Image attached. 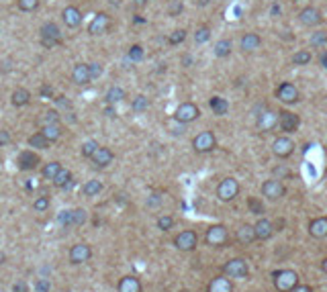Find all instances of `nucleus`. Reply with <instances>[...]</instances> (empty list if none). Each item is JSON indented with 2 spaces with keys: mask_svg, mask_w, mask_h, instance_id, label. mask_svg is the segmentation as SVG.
Returning a JSON list of instances; mask_svg holds the SVG:
<instances>
[{
  "mask_svg": "<svg viewBox=\"0 0 327 292\" xmlns=\"http://www.w3.org/2000/svg\"><path fill=\"white\" fill-rule=\"evenodd\" d=\"M147 106H149V98H147L145 94H137V96L131 100L133 112H143V110H147Z\"/></svg>",
  "mask_w": 327,
  "mask_h": 292,
  "instance_id": "nucleus-36",
  "label": "nucleus"
},
{
  "mask_svg": "<svg viewBox=\"0 0 327 292\" xmlns=\"http://www.w3.org/2000/svg\"><path fill=\"white\" fill-rule=\"evenodd\" d=\"M174 227V217L172 215H159L157 217V229L159 231H170Z\"/></svg>",
  "mask_w": 327,
  "mask_h": 292,
  "instance_id": "nucleus-40",
  "label": "nucleus"
},
{
  "mask_svg": "<svg viewBox=\"0 0 327 292\" xmlns=\"http://www.w3.org/2000/svg\"><path fill=\"white\" fill-rule=\"evenodd\" d=\"M5 259H7V257H5V253H0V266L5 264Z\"/></svg>",
  "mask_w": 327,
  "mask_h": 292,
  "instance_id": "nucleus-60",
  "label": "nucleus"
},
{
  "mask_svg": "<svg viewBox=\"0 0 327 292\" xmlns=\"http://www.w3.org/2000/svg\"><path fill=\"white\" fill-rule=\"evenodd\" d=\"M41 133L47 137V141H49V143H53V141H58V139L62 137V133H64V127H62L60 123L45 125V127H41Z\"/></svg>",
  "mask_w": 327,
  "mask_h": 292,
  "instance_id": "nucleus-29",
  "label": "nucleus"
},
{
  "mask_svg": "<svg viewBox=\"0 0 327 292\" xmlns=\"http://www.w3.org/2000/svg\"><path fill=\"white\" fill-rule=\"evenodd\" d=\"M290 292H313V288H311L309 284H301V282H298Z\"/></svg>",
  "mask_w": 327,
  "mask_h": 292,
  "instance_id": "nucleus-54",
  "label": "nucleus"
},
{
  "mask_svg": "<svg viewBox=\"0 0 327 292\" xmlns=\"http://www.w3.org/2000/svg\"><path fill=\"white\" fill-rule=\"evenodd\" d=\"M86 219H88V215H86L84 209H74L72 211V227H82L86 223Z\"/></svg>",
  "mask_w": 327,
  "mask_h": 292,
  "instance_id": "nucleus-41",
  "label": "nucleus"
},
{
  "mask_svg": "<svg viewBox=\"0 0 327 292\" xmlns=\"http://www.w3.org/2000/svg\"><path fill=\"white\" fill-rule=\"evenodd\" d=\"M72 82L76 86H84L88 82H92V76H90V66L88 64H76L72 68Z\"/></svg>",
  "mask_w": 327,
  "mask_h": 292,
  "instance_id": "nucleus-20",
  "label": "nucleus"
},
{
  "mask_svg": "<svg viewBox=\"0 0 327 292\" xmlns=\"http://www.w3.org/2000/svg\"><path fill=\"white\" fill-rule=\"evenodd\" d=\"M58 223L64 227H72V211H60L58 213Z\"/></svg>",
  "mask_w": 327,
  "mask_h": 292,
  "instance_id": "nucleus-48",
  "label": "nucleus"
},
{
  "mask_svg": "<svg viewBox=\"0 0 327 292\" xmlns=\"http://www.w3.org/2000/svg\"><path fill=\"white\" fill-rule=\"evenodd\" d=\"M309 235L315 239H325L327 237V217H315L309 223Z\"/></svg>",
  "mask_w": 327,
  "mask_h": 292,
  "instance_id": "nucleus-21",
  "label": "nucleus"
},
{
  "mask_svg": "<svg viewBox=\"0 0 327 292\" xmlns=\"http://www.w3.org/2000/svg\"><path fill=\"white\" fill-rule=\"evenodd\" d=\"M39 123H41V127H45V125H53V123H60V112H58V110H45V112H43V116L39 119Z\"/></svg>",
  "mask_w": 327,
  "mask_h": 292,
  "instance_id": "nucleus-43",
  "label": "nucleus"
},
{
  "mask_svg": "<svg viewBox=\"0 0 327 292\" xmlns=\"http://www.w3.org/2000/svg\"><path fill=\"white\" fill-rule=\"evenodd\" d=\"M231 53V41L229 39H219L215 43V55L217 57H227Z\"/></svg>",
  "mask_w": 327,
  "mask_h": 292,
  "instance_id": "nucleus-37",
  "label": "nucleus"
},
{
  "mask_svg": "<svg viewBox=\"0 0 327 292\" xmlns=\"http://www.w3.org/2000/svg\"><path fill=\"white\" fill-rule=\"evenodd\" d=\"M235 237H237V241H239V243H243V245H250V243H254V241H256V231H254V225H248V223L239 225V229L235 231Z\"/></svg>",
  "mask_w": 327,
  "mask_h": 292,
  "instance_id": "nucleus-26",
  "label": "nucleus"
},
{
  "mask_svg": "<svg viewBox=\"0 0 327 292\" xmlns=\"http://www.w3.org/2000/svg\"><path fill=\"white\" fill-rule=\"evenodd\" d=\"M141 282L139 278L135 276H125L119 280V286H117V292H141Z\"/></svg>",
  "mask_w": 327,
  "mask_h": 292,
  "instance_id": "nucleus-25",
  "label": "nucleus"
},
{
  "mask_svg": "<svg viewBox=\"0 0 327 292\" xmlns=\"http://www.w3.org/2000/svg\"><path fill=\"white\" fill-rule=\"evenodd\" d=\"M248 207H250V211H252L254 215H264V207H262V202H260L258 198H250V200H248Z\"/></svg>",
  "mask_w": 327,
  "mask_h": 292,
  "instance_id": "nucleus-49",
  "label": "nucleus"
},
{
  "mask_svg": "<svg viewBox=\"0 0 327 292\" xmlns=\"http://www.w3.org/2000/svg\"><path fill=\"white\" fill-rule=\"evenodd\" d=\"M88 66H90V76H92V80H96V78H100V76H102V66H100L98 62L88 64Z\"/></svg>",
  "mask_w": 327,
  "mask_h": 292,
  "instance_id": "nucleus-52",
  "label": "nucleus"
},
{
  "mask_svg": "<svg viewBox=\"0 0 327 292\" xmlns=\"http://www.w3.org/2000/svg\"><path fill=\"white\" fill-rule=\"evenodd\" d=\"M197 245H199V235L195 231H190V229L182 231V233H178L174 237V247L178 251H195Z\"/></svg>",
  "mask_w": 327,
  "mask_h": 292,
  "instance_id": "nucleus-9",
  "label": "nucleus"
},
{
  "mask_svg": "<svg viewBox=\"0 0 327 292\" xmlns=\"http://www.w3.org/2000/svg\"><path fill=\"white\" fill-rule=\"evenodd\" d=\"M82 192H84V196H96V194L102 192V182L100 180H88L82 186Z\"/></svg>",
  "mask_w": 327,
  "mask_h": 292,
  "instance_id": "nucleus-34",
  "label": "nucleus"
},
{
  "mask_svg": "<svg viewBox=\"0 0 327 292\" xmlns=\"http://www.w3.org/2000/svg\"><path fill=\"white\" fill-rule=\"evenodd\" d=\"M125 96H127V92H125L123 88H119V86H111V88L106 90V94H104V100H106L108 104H119V102H123V100H125Z\"/></svg>",
  "mask_w": 327,
  "mask_h": 292,
  "instance_id": "nucleus-28",
  "label": "nucleus"
},
{
  "mask_svg": "<svg viewBox=\"0 0 327 292\" xmlns=\"http://www.w3.org/2000/svg\"><path fill=\"white\" fill-rule=\"evenodd\" d=\"M301 125V119L298 114L290 112V110H280L278 112V127L284 131V133H294Z\"/></svg>",
  "mask_w": 327,
  "mask_h": 292,
  "instance_id": "nucleus-14",
  "label": "nucleus"
},
{
  "mask_svg": "<svg viewBox=\"0 0 327 292\" xmlns=\"http://www.w3.org/2000/svg\"><path fill=\"white\" fill-rule=\"evenodd\" d=\"M256 125H258V129H260V131H272L274 127H278V112H276V110L266 108L262 114H258Z\"/></svg>",
  "mask_w": 327,
  "mask_h": 292,
  "instance_id": "nucleus-18",
  "label": "nucleus"
},
{
  "mask_svg": "<svg viewBox=\"0 0 327 292\" xmlns=\"http://www.w3.org/2000/svg\"><path fill=\"white\" fill-rule=\"evenodd\" d=\"M60 170H62V164H60V162H49V164H43L41 176H43L45 180H53V178L58 176Z\"/></svg>",
  "mask_w": 327,
  "mask_h": 292,
  "instance_id": "nucleus-33",
  "label": "nucleus"
},
{
  "mask_svg": "<svg viewBox=\"0 0 327 292\" xmlns=\"http://www.w3.org/2000/svg\"><path fill=\"white\" fill-rule=\"evenodd\" d=\"M211 39V29L207 27V25H201L197 31H195V41L199 43V45H203V43H207Z\"/></svg>",
  "mask_w": 327,
  "mask_h": 292,
  "instance_id": "nucleus-38",
  "label": "nucleus"
},
{
  "mask_svg": "<svg viewBox=\"0 0 327 292\" xmlns=\"http://www.w3.org/2000/svg\"><path fill=\"white\" fill-rule=\"evenodd\" d=\"M199 116H201V108H199L195 102H182V104L176 108V112H174V121H176V123H182V125L195 123Z\"/></svg>",
  "mask_w": 327,
  "mask_h": 292,
  "instance_id": "nucleus-5",
  "label": "nucleus"
},
{
  "mask_svg": "<svg viewBox=\"0 0 327 292\" xmlns=\"http://www.w3.org/2000/svg\"><path fill=\"white\" fill-rule=\"evenodd\" d=\"M92 164L96 166V168H108L111 164H113V160H115V154L108 150V148H102V145H98V150L92 154Z\"/></svg>",
  "mask_w": 327,
  "mask_h": 292,
  "instance_id": "nucleus-19",
  "label": "nucleus"
},
{
  "mask_svg": "<svg viewBox=\"0 0 327 292\" xmlns=\"http://www.w3.org/2000/svg\"><path fill=\"white\" fill-rule=\"evenodd\" d=\"M239 194V182L235 178H223L217 186V198L221 202H231Z\"/></svg>",
  "mask_w": 327,
  "mask_h": 292,
  "instance_id": "nucleus-6",
  "label": "nucleus"
},
{
  "mask_svg": "<svg viewBox=\"0 0 327 292\" xmlns=\"http://www.w3.org/2000/svg\"><path fill=\"white\" fill-rule=\"evenodd\" d=\"M108 29H111V17L106 13H96L88 25L90 35H104V33H108Z\"/></svg>",
  "mask_w": 327,
  "mask_h": 292,
  "instance_id": "nucleus-13",
  "label": "nucleus"
},
{
  "mask_svg": "<svg viewBox=\"0 0 327 292\" xmlns=\"http://www.w3.org/2000/svg\"><path fill=\"white\" fill-rule=\"evenodd\" d=\"M227 239H229V233L225 225H211L205 233V243L211 247H225Z\"/></svg>",
  "mask_w": 327,
  "mask_h": 292,
  "instance_id": "nucleus-3",
  "label": "nucleus"
},
{
  "mask_svg": "<svg viewBox=\"0 0 327 292\" xmlns=\"http://www.w3.org/2000/svg\"><path fill=\"white\" fill-rule=\"evenodd\" d=\"M223 274L227 278H246L250 274V266L243 257H233L223 266Z\"/></svg>",
  "mask_w": 327,
  "mask_h": 292,
  "instance_id": "nucleus-7",
  "label": "nucleus"
},
{
  "mask_svg": "<svg viewBox=\"0 0 327 292\" xmlns=\"http://www.w3.org/2000/svg\"><path fill=\"white\" fill-rule=\"evenodd\" d=\"M17 7H19V11H23V13H33V11L39 9V0H19Z\"/></svg>",
  "mask_w": 327,
  "mask_h": 292,
  "instance_id": "nucleus-44",
  "label": "nucleus"
},
{
  "mask_svg": "<svg viewBox=\"0 0 327 292\" xmlns=\"http://www.w3.org/2000/svg\"><path fill=\"white\" fill-rule=\"evenodd\" d=\"M11 143V133L9 131H0V148H5V145Z\"/></svg>",
  "mask_w": 327,
  "mask_h": 292,
  "instance_id": "nucleus-53",
  "label": "nucleus"
},
{
  "mask_svg": "<svg viewBox=\"0 0 327 292\" xmlns=\"http://www.w3.org/2000/svg\"><path fill=\"white\" fill-rule=\"evenodd\" d=\"M127 57L131 60V62H141L143 60V47L141 45H131L129 47V51H127Z\"/></svg>",
  "mask_w": 327,
  "mask_h": 292,
  "instance_id": "nucleus-46",
  "label": "nucleus"
},
{
  "mask_svg": "<svg viewBox=\"0 0 327 292\" xmlns=\"http://www.w3.org/2000/svg\"><path fill=\"white\" fill-rule=\"evenodd\" d=\"M13 292H29L27 282H17V284L13 286Z\"/></svg>",
  "mask_w": 327,
  "mask_h": 292,
  "instance_id": "nucleus-55",
  "label": "nucleus"
},
{
  "mask_svg": "<svg viewBox=\"0 0 327 292\" xmlns=\"http://www.w3.org/2000/svg\"><path fill=\"white\" fill-rule=\"evenodd\" d=\"M272 280L278 292H290L298 284V274L294 270H276L272 274Z\"/></svg>",
  "mask_w": 327,
  "mask_h": 292,
  "instance_id": "nucleus-1",
  "label": "nucleus"
},
{
  "mask_svg": "<svg viewBox=\"0 0 327 292\" xmlns=\"http://www.w3.org/2000/svg\"><path fill=\"white\" fill-rule=\"evenodd\" d=\"M209 104H211V110H213L217 116H223V114H227V110H229V102H227L225 98H221V96H213V98L209 100Z\"/></svg>",
  "mask_w": 327,
  "mask_h": 292,
  "instance_id": "nucleus-30",
  "label": "nucleus"
},
{
  "mask_svg": "<svg viewBox=\"0 0 327 292\" xmlns=\"http://www.w3.org/2000/svg\"><path fill=\"white\" fill-rule=\"evenodd\" d=\"M280 174H282V176H290V172H288V170H282V168H276V170H274V176H280Z\"/></svg>",
  "mask_w": 327,
  "mask_h": 292,
  "instance_id": "nucleus-56",
  "label": "nucleus"
},
{
  "mask_svg": "<svg viewBox=\"0 0 327 292\" xmlns=\"http://www.w3.org/2000/svg\"><path fill=\"white\" fill-rule=\"evenodd\" d=\"M11 102L15 104V106H27L29 102H31V92L27 90V88H17L15 92H13V96H11Z\"/></svg>",
  "mask_w": 327,
  "mask_h": 292,
  "instance_id": "nucleus-27",
  "label": "nucleus"
},
{
  "mask_svg": "<svg viewBox=\"0 0 327 292\" xmlns=\"http://www.w3.org/2000/svg\"><path fill=\"white\" fill-rule=\"evenodd\" d=\"M51 290V282L47 278H39L35 282V292H49Z\"/></svg>",
  "mask_w": 327,
  "mask_h": 292,
  "instance_id": "nucleus-50",
  "label": "nucleus"
},
{
  "mask_svg": "<svg viewBox=\"0 0 327 292\" xmlns=\"http://www.w3.org/2000/svg\"><path fill=\"white\" fill-rule=\"evenodd\" d=\"M96 150H98V141L88 139V141H84V143H82V150H80V152H82V156H84V158H88V160H90V158H92V154H94Z\"/></svg>",
  "mask_w": 327,
  "mask_h": 292,
  "instance_id": "nucleus-39",
  "label": "nucleus"
},
{
  "mask_svg": "<svg viewBox=\"0 0 327 292\" xmlns=\"http://www.w3.org/2000/svg\"><path fill=\"white\" fill-rule=\"evenodd\" d=\"M313 60V53L309 49H298L294 55H292V64L294 66H309Z\"/></svg>",
  "mask_w": 327,
  "mask_h": 292,
  "instance_id": "nucleus-35",
  "label": "nucleus"
},
{
  "mask_svg": "<svg viewBox=\"0 0 327 292\" xmlns=\"http://www.w3.org/2000/svg\"><path fill=\"white\" fill-rule=\"evenodd\" d=\"M70 264H74V266H78V264H84V261H88L90 257H92V247L88 245V243H76L72 249H70Z\"/></svg>",
  "mask_w": 327,
  "mask_h": 292,
  "instance_id": "nucleus-15",
  "label": "nucleus"
},
{
  "mask_svg": "<svg viewBox=\"0 0 327 292\" xmlns=\"http://www.w3.org/2000/svg\"><path fill=\"white\" fill-rule=\"evenodd\" d=\"M260 43H262V39H260L258 33H246L241 37V41H239V47H241L243 53H252V51H256L260 47Z\"/></svg>",
  "mask_w": 327,
  "mask_h": 292,
  "instance_id": "nucleus-24",
  "label": "nucleus"
},
{
  "mask_svg": "<svg viewBox=\"0 0 327 292\" xmlns=\"http://www.w3.org/2000/svg\"><path fill=\"white\" fill-rule=\"evenodd\" d=\"M39 164H41L39 154H37V152H31V150L21 152V154H19V158H17V166H19V170H23V172L37 170V166H39Z\"/></svg>",
  "mask_w": 327,
  "mask_h": 292,
  "instance_id": "nucleus-12",
  "label": "nucleus"
},
{
  "mask_svg": "<svg viewBox=\"0 0 327 292\" xmlns=\"http://www.w3.org/2000/svg\"><path fill=\"white\" fill-rule=\"evenodd\" d=\"M309 43H311V47H325V45H327V33H325V31L313 33L311 39H309Z\"/></svg>",
  "mask_w": 327,
  "mask_h": 292,
  "instance_id": "nucleus-42",
  "label": "nucleus"
},
{
  "mask_svg": "<svg viewBox=\"0 0 327 292\" xmlns=\"http://www.w3.org/2000/svg\"><path fill=\"white\" fill-rule=\"evenodd\" d=\"M217 148V137L213 131H201L195 139H193V150L197 154H209Z\"/></svg>",
  "mask_w": 327,
  "mask_h": 292,
  "instance_id": "nucleus-2",
  "label": "nucleus"
},
{
  "mask_svg": "<svg viewBox=\"0 0 327 292\" xmlns=\"http://www.w3.org/2000/svg\"><path fill=\"white\" fill-rule=\"evenodd\" d=\"M276 98H278L282 104H294V102H298L301 94H298V88H296L292 82H282V84H278V88H276Z\"/></svg>",
  "mask_w": 327,
  "mask_h": 292,
  "instance_id": "nucleus-8",
  "label": "nucleus"
},
{
  "mask_svg": "<svg viewBox=\"0 0 327 292\" xmlns=\"http://www.w3.org/2000/svg\"><path fill=\"white\" fill-rule=\"evenodd\" d=\"M284 194H286V186L276 178H270L262 184V196H266L268 200H280Z\"/></svg>",
  "mask_w": 327,
  "mask_h": 292,
  "instance_id": "nucleus-10",
  "label": "nucleus"
},
{
  "mask_svg": "<svg viewBox=\"0 0 327 292\" xmlns=\"http://www.w3.org/2000/svg\"><path fill=\"white\" fill-rule=\"evenodd\" d=\"M168 13H170L172 17H176V15L182 13V3H180V0H172V3L168 5Z\"/></svg>",
  "mask_w": 327,
  "mask_h": 292,
  "instance_id": "nucleus-51",
  "label": "nucleus"
},
{
  "mask_svg": "<svg viewBox=\"0 0 327 292\" xmlns=\"http://www.w3.org/2000/svg\"><path fill=\"white\" fill-rule=\"evenodd\" d=\"M41 92H43V94H51V96H53V90H51L49 86H43V88H41Z\"/></svg>",
  "mask_w": 327,
  "mask_h": 292,
  "instance_id": "nucleus-57",
  "label": "nucleus"
},
{
  "mask_svg": "<svg viewBox=\"0 0 327 292\" xmlns=\"http://www.w3.org/2000/svg\"><path fill=\"white\" fill-rule=\"evenodd\" d=\"M184 39H186V29H176V31L170 33L168 43H170V45H180Z\"/></svg>",
  "mask_w": 327,
  "mask_h": 292,
  "instance_id": "nucleus-45",
  "label": "nucleus"
},
{
  "mask_svg": "<svg viewBox=\"0 0 327 292\" xmlns=\"http://www.w3.org/2000/svg\"><path fill=\"white\" fill-rule=\"evenodd\" d=\"M298 21H301V25H305V27H317V25H321L323 15H321V11L315 9V7H305V9L298 13Z\"/></svg>",
  "mask_w": 327,
  "mask_h": 292,
  "instance_id": "nucleus-16",
  "label": "nucleus"
},
{
  "mask_svg": "<svg viewBox=\"0 0 327 292\" xmlns=\"http://www.w3.org/2000/svg\"><path fill=\"white\" fill-rule=\"evenodd\" d=\"M254 231H256V239L258 241H266L272 237L274 233V223L268 221V219H260L256 225H254Z\"/></svg>",
  "mask_w": 327,
  "mask_h": 292,
  "instance_id": "nucleus-22",
  "label": "nucleus"
},
{
  "mask_svg": "<svg viewBox=\"0 0 327 292\" xmlns=\"http://www.w3.org/2000/svg\"><path fill=\"white\" fill-rule=\"evenodd\" d=\"M145 3H149V0H135V5H145Z\"/></svg>",
  "mask_w": 327,
  "mask_h": 292,
  "instance_id": "nucleus-59",
  "label": "nucleus"
},
{
  "mask_svg": "<svg viewBox=\"0 0 327 292\" xmlns=\"http://www.w3.org/2000/svg\"><path fill=\"white\" fill-rule=\"evenodd\" d=\"M51 182H53L58 188H66V190L72 188V172L66 170V168H62V170L58 172V176H56Z\"/></svg>",
  "mask_w": 327,
  "mask_h": 292,
  "instance_id": "nucleus-31",
  "label": "nucleus"
},
{
  "mask_svg": "<svg viewBox=\"0 0 327 292\" xmlns=\"http://www.w3.org/2000/svg\"><path fill=\"white\" fill-rule=\"evenodd\" d=\"M62 23H64L66 27H70V29L80 27V25H82V13H80V9L74 7V5L66 7V9L62 11Z\"/></svg>",
  "mask_w": 327,
  "mask_h": 292,
  "instance_id": "nucleus-17",
  "label": "nucleus"
},
{
  "mask_svg": "<svg viewBox=\"0 0 327 292\" xmlns=\"http://www.w3.org/2000/svg\"><path fill=\"white\" fill-rule=\"evenodd\" d=\"M207 292H233V282L223 274V276H217L209 282V288Z\"/></svg>",
  "mask_w": 327,
  "mask_h": 292,
  "instance_id": "nucleus-23",
  "label": "nucleus"
},
{
  "mask_svg": "<svg viewBox=\"0 0 327 292\" xmlns=\"http://www.w3.org/2000/svg\"><path fill=\"white\" fill-rule=\"evenodd\" d=\"M29 148H33V150H49V141L41 131H37V133H33L29 137Z\"/></svg>",
  "mask_w": 327,
  "mask_h": 292,
  "instance_id": "nucleus-32",
  "label": "nucleus"
},
{
  "mask_svg": "<svg viewBox=\"0 0 327 292\" xmlns=\"http://www.w3.org/2000/svg\"><path fill=\"white\" fill-rule=\"evenodd\" d=\"M292 152H294V141H292L288 135H282V137H278V139L272 143V154H274L276 158H280V160L290 158Z\"/></svg>",
  "mask_w": 327,
  "mask_h": 292,
  "instance_id": "nucleus-11",
  "label": "nucleus"
},
{
  "mask_svg": "<svg viewBox=\"0 0 327 292\" xmlns=\"http://www.w3.org/2000/svg\"><path fill=\"white\" fill-rule=\"evenodd\" d=\"M321 270H323V272H325V274H327V257H325V259H323V261H321Z\"/></svg>",
  "mask_w": 327,
  "mask_h": 292,
  "instance_id": "nucleus-58",
  "label": "nucleus"
},
{
  "mask_svg": "<svg viewBox=\"0 0 327 292\" xmlns=\"http://www.w3.org/2000/svg\"><path fill=\"white\" fill-rule=\"evenodd\" d=\"M33 209H35L37 213H45V211L49 209V198H47V196H37V200L33 202Z\"/></svg>",
  "mask_w": 327,
  "mask_h": 292,
  "instance_id": "nucleus-47",
  "label": "nucleus"
},
{
  "mask_svg": "<svg viewBox=\"0 0 327 292\" xmlns=\"http://www.w3.org/2000/svg\"><path fill=\"white\" fill-rule=\"evenodd\" d=\"M39 41L41 45L45 47H56L62 43V31L56 23H45L41 29H39Z\"/></svg>",
  "mask_w": 327,
  "mask_h": 292,
  "instance_id": "nucleus-4",
  "label": "nucleus"
}]
</instances>
